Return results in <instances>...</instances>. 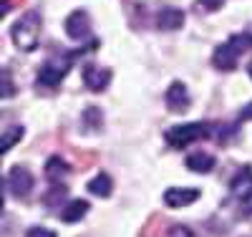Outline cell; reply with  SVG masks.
<instances>
[{
  "mask_svg": "<svg viewBox=\"0 0 252 237\" xmlns=\"http://www.w3.org/2000/svg\"><path fill=\"white\" fill-rule=\"evenodd\" d=\"M86 212H89V202H86V200H71L66 207H63L61 220L68 222V225H73V222H81L83 217H86Z\"/></svg>",
  "mask_w": 252,
  "mask_h": 237,
  "instance_id": "4fadbf2b",
  "label": "cell"
},
{
  "mask_svg": "<svg viewBox=\"0 0 252 237\" xmlns=\"http://www.w3.org/2000/svg\"><path fill=\"white\" fill-rule=\"evenodd\" d=\"M252 119V101L245 106V109H242V114H240V121H250Z\"/></svg>",
  "mask_w": 252,
  "mask_h": 237,
  "instance_id": "cb8c5ba5",
  "label": "cell"
},
{
  "mask_svg": "<svg viewBox=\"0 0 252 237\" xmlns=\"http://www.w3.org/2000/svg\"><path fill=\"white\" fill-rule=\"evenodd\" d=\"M237 61H240V53H235L232 48L227 46V43L217 46L215 53H212V63H215L217 71H232L237 66Z\"/></svg>",
  "mask_w": 252,
  "mask_h": 237,
  "instance_id": "30bf717a",
  "label": "cell"
},
{
  "mask_svg": "<svg viewBox=\"0 0 252 237\" xmlns=\"http://www.w3.org/2000/svg\"><path fill=\"white\" fill-rule=\"evenodd\" d=\"M166 106L174 114H184L189 109V91L182 81H174L169 89H166Z\"/></svg>",
  "mask_w": 252,
  "mask_h": 237,
  "instance_id": "ba28073f",
  "label": "cell"
},
{
  "mask_svg": "<svg viewBox=\"0 0 252 237\" xmlns=\"http://www.w3.org/2000/svg\"><path fill=\"white\" fill-rule=\"evenodd\" d=\"M0 192H3V187H0Z\"/></svg>",
  "mask_w": 252,
  "mask_h": 237,
  "instance_id": "4316f807",
  "label": "cell"
},
{
  "mask_svg": "<svg viewBox=\"0 0 252 237\" xmlns=\"http://www.w3.org/2000/svg\"><path fill=\"white\" fill-rule=\"evenodd\" d=\"M229 192H232L235 200H237L247 212H252V171H250V169L237 171V177L232 179V184H229Z\"/></svg>",
  "mask_w": 252,
  "mask_h": 237,
  "instance_id": "277c9868",
  "label": "cell"
},
{
  "mask_svg": "<svg viewBox=\"0 0 252 237\" xmlns=\"http://www.w3.org/2000/svg\"><path fill=\"white\" fill-rule=\"evenodd\" d=\"M227 46L232 48L235 53H245V51H252V33H237V35H232L227 40Z\"/></svg>",
  "mask_w": 252,
  "mask_h": 237,
  "instance_id": "2e32d148",
  "label": "cell"
},
{
  "mask_svg": "<svg viewBox=\"0 0 252 237\" xmlns=\"http://www.w3.org/2000/svg\"><path fill=\"white\" fill-rule=\"evenodd\" d=\"M199 5H202L204 10H220V8L224 5V0H199Z\"/></svg>",
  "mask_w": 252,
  "mask_h": 237,
  "instance_id": "603a6c76",
  "label": "cell"
},
{
  "mask_svg": "<svg viewBox=\"0 0 252 237\" xmlns=\"http://www.w3.org/2000/svg\"><path fill=\"white\" fill-rule=\"evenodd\" d=\"M8 187L13 192V197L18 200H26L33 189V174L26 167H13L10 174H8Z\"/></svg>",
  "mask_w": 252,
  "mask_h": 237,
  "instance_id": "8992f818",
  "label": "cell"
},
{
  "mask_svg": "<svg viewBox=\"0 0 252 237\" xmlns=\"http://www.w3.org/2000/svg\"><path fill=\"white\" fill-rule=\"evenodd\" d=\"M83 83H86L91 91L98 94V91H103L111 83V71L109 68H91L89 66L86 71H83Z\"/></svg>",
  "mask_w": 252,
  "mask_h": 237,
  "instance_id": "8fae6325",
  "label": "cell"
},
{
  "mask_svg": "<svg viewBox=\"0 0 252 237\" xmlns=\"http://www.w3.org/2000/svg\"><path fill=\"white\" fill-rule=\"evenodd\" d=\"M73 58H76V56H56V58L46 61L43 66H40V73H38V86L56 89V86L63 81V76L68 73Z\"/></svg>",
  "mask_w": 252,
  "mask_h": 237,
  "instance_id": "3957f363",
  "label": "cell"
},
{
  "mask_svg": "<svg viewBox=\"0 0 252 237\" xmlns=\"http://www.w3.org/2000/svg\"><path fill=\"white\" fill-rule=\"evenodd\" d=\"M111 189H114V182H111L109 174H103V171H101V174H96L89 182V192H91V195H96V197H109Z\"/></svg>",
  "mask_w": 252,
  "mask_h": 237,
  "instance_id": "9a60e30c",
  "label": "cell"
},
{
  "mask_svg": "<svg viewBox=\"0 0 252 237\" xmlns=\"http://www.w3.org/2000/svg\"><path fill=\"white\" fill-rule=\"evenodd\" d=\"M166 237H197V235H194V230H189L184 225H172L166 230Z\"/></svg>",
  "mask_w": 252,
  "mask_h": 237,
  "instance_id": "44dd1931",
  "label": "cell"
},
{
  "mask_svg": "<svg viewBox=\"0 0 252 237\" xmlns=\"http://www.w3.org/2000/svg\"><path fill=\"white\" fill-rule=\"evenodd\" d=\"M103 124V116H101V109H96V106H91V109L83 111V126L86 129H94V132H98Z\"/></svg>",
  "mask_w": 252,
  "mask_h": 237,
  "instance_id": "ac0fdd59",
  "label": "cell"
},
{
  "mask_svg": "<svg viewBox=\"0 0 252 237\" xmlns=\"http://www.w3.org/2000/svg\"><path fill=\"white\" fill-rule=\"evenodd\" d=\"M20 139H23V126H15V129H8V132L0 136V154H5L10 146H15Z\"/></svg>",
  "mask_w": 252,
  "mask_h": 237,
  "instance_id": "e0dca14e",
  "label": "cell"
},
{
  "mask_svg": "<svg viewBox=\"0 0 252 237\" xmlns=\"http://www.w3.org/2000/svg\"><path fill=\"white\" fill-rule=\"evenodd\" d=\"M71 171V167L63 162L61 157H51L48 162H46V177L51 179V182H61L63 177H66Z\"/></svg>",
  "mask_w": 252,
  "mask_h": 237,
  "instance_id": "5bb4252c",
  "label": "cell"
},
{
  "mask_svg": "<svg viewBox=\"0 0 252 237\" xmlns=\"http://www.w3.org/2000/svg\"><path fill=\"white\" fill-rule=\"evenodd\" d=\"M51 192H53V195H46V197H43V204H46V207H56L58 200L66 197V187H63V184H58V187L51 189Z\"/></svg>",
  "mask_w": 252,
  "mask_h": 237,
  "instance_id": "ffe728a7",
  "label": "cell"
},
{
  "mask_svg": "<svg viewBox=\"0 0 252 237\" xmlns=\"http://www.w3.org/2000/svg\"><path fill=\"white\" fill-rule=\"evenodd\" d=\"M215 126H209L204 121H194V124H179V126H172V129H166V144H172L177 149H184L189 146L192 141H199V139H207V136H212Z\"/></svg>",
  "mask_w": 252,
  "mask_h": 237,
  "instance_id": "7a4b0ae2",
  "label": "cell"
},
{
  "mask_svg": "<svg viewBox=\"0 0 252 237\" xmlns=\"http://www.w3.org/2000/svg\"><path fill=\"white\" fill-rule=\"evenodd\" d=\"M184 164H187V169L197 171V174H207V171L215 169L217 159H215L212 154H207V152H192V154L184 159Z\"/></svg>",
  "mask_w": 252,
  "mask_h": 237,
  "instance_id": "7c38bea8",
  "label": "cell"
},
{
  "mask_svg": "<svg viewBox=\"0 0 252 237\" xmlns=\"http://www.w3.org/2000/svg\"><path fill=\"white\" fill-rule=\"evenodd\" d=\"M10 10V0H0V20L5 18V13Z\"/></svg>",
  "mask_w": 252,
  "mask_h": 237,
  "instance_id": "d4e9b609",
  "label": "cell"
},
{
  "mask_svg": "<svg viewBox=\"0 0 252 237\" xmlns=\"http://www.w3.org/2000/svg\"><path fill=\"white\" fill-rule=\"evenodd\" d=\"M10 38L15 43L18 51H33L40 40V15L35 10H28L23 13L10 28Z\"/></svg>",
  "mask_w": 252,
  "mask_h": 237,
  "instance_id": "6da1fadb",
  "label": "cell"
},
{
  "mask_svg": "<svg viewBox=\"0 0 252 237\" xmlns=\"http://www.w3.org/2000/svg\"><path fill=\"white\" fill-rule=\"evenodd\" d=\"M184 26V13L179 8H164L157 18V28L164 31V33H172V31H179Z\"/></svg>",
  "mask_w": 252,
  "mask_h": 237,
  "instance_id": "9c48e42d",
  "label": "cell"
},
{
  "mask_svg": "<svg viewBox=\"0 0 252 237\" xmlns=\"http://www.w3.org/2000/svg\"><path fill=\"white\" fill-rule=\"evenodd\" d=\"M10 96H15V81L5 68H0V99H10Z\"/></svg>",
  "mask_w": 252,
  "mask_h": 237,
  "instance_id": "d6986e66",
  "label": "cell"
},
{
  "mask_svg": "<svg viewBox=\"0 0 252 237\" xmlns=\"http://www.w3.org/2000/svg\"><path fill=\"white\" fill-rule=\"evenodd\" d=\"M199 200V189H189V187H172V189H166L164 192V204L166 207H187V204H192Z\"/></svg>",
  "mask_w": 252,
  "mask_h": 237,
  "instance_id": "52a82bcc",
  "label": "cell"
},
{
  "mask_svg": "<svg viewBox=\"0 0 252 237\" xmlns=\"http://www.w3.org/2000/svg\"><path fill=\"white\" fill-rule=\"evenodd\" d=\"M66 35L71 40H86L91 38V18L86 10H73L66 18Z\"/></svg>",
  "mask_w": 252,
  "mask_h": 237,
  "instance_id": "5b68a950",
  "label": "cell"
},
{
  "mask_svg": "<svg viewBox=\"0 0 252 237\" xmlns=\"http://www.w3.org/2000/svg\"><path fill=\"white\" fill-rule=\"evenodd\" d=\"M26 237H58L53 230H46V227H31L26 232Z\"/></svg>",
  "mask_w": 252,
  "mask_h": 237,
  "instance_id": "7402d4cb",
  "label": "cell"
},
{
  "mask_svg": "<svg viewBox=\"0 0 252 237\" xmlns=\"http://www.w3.org/2000/svg\"><path fill=\"white\" fill-rule=\"evenodd\" d=\"M247 71H250V78H252V61H250V66H247Z\"/></svg>",
  "mask_w": 252,
  "mask_h": 237,
  "instance_id": "484cf974",
  "label": "cell"
}]
</instances>
